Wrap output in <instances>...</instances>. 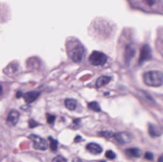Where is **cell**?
Returning a JSON list of instances; mask_svg holds the SVG:
<instances>
[{"mask_svg": "<svg viewBox=\"0 0 163 162\" xmlns=\"http://www.w3.org/2000/svg\"><path fill=\"white\" fill-rule=\"evenodd\" d=\"M67 46H68V53L71 59L75 62H80L85 53V49L82 46V44L78 40L73 38L70 39Z\"/></svg>", "mask_w": 163, "mask_h": 162, "instance_id": "6da1fadb", "label": "cell"}, {"mask_svg": "<svg viewBox=\"0 0 163 162\" xmlns=\"http://www.w3.org/2000/svg\"><path fill=\"white\" fill-rule=\"evenodd\" d=\"M144 83L150 87H159L162 85L163 75L159 71H150L143 76Z\"/></svg>", "mask_w": 163, "mask_h": 162, "instance_id": "7a4b0ae2", "label": "cell"}, {"mask_svg": "<svg viewBox=\"0 0 163 162\" xmlns=\"http://www.w3.org/2000/svg\"><path fill=\"white\" fill-rule=\"evenodd\" d=\"M89 61L91 62V64L95 65V66H101L107 62V56H106V55H104L101 52L95 51L91 54V55L89 57Z\"/></svg>", "mask_w": 163, "mask_h": 162, "instance_id": "3957f363", "label": "cell"}, {"mask_svg": "<svg viewBox=\"0 0 163 162\" xmlns=\"http://www.w3.org/2000/svg\"><path fill=\"white\" fill-rule=\"evenodd\" d=\"M30 138L33 141V144H34V147L37 150H46L48 148V144L46 142L45 139H43L42 137L36 135V134H31L30 135Z\"/></svg>", "mask_w": 163, "mask_h": 162, "instance_id": "277c9868", "label": "cell"}, {"mask_svg": "<svg viewBox=\"0 0 163 162\" xmlns=\"http://www.w3.org/2000/svg\"><path fill=\"white\" fill-rule=\"evenodd\" d=\"M152 58V52L149 45H144L141 52H140V56H139V64H142L143 62L149 60Z\"/></svg>", "mask_w": 163, "mask_h": 162, "instance_id": "5b68a950", "label": "cell"}, {"mask_svg": "<svg viewBox=\"0 0 163 162\" xmlns=\"http://www.w3.org/2000/svg\"><path fill=\"white\" fill-rule=\"evenodd\" d=\"M113 137L115 138V140L118 141V143H120V144H126V143L130 142L131 139H132V136L128 133H114Z\"/></svg>", "mask_w": 163, "mask_h": 162, "instance_id": "8992f818", "label": "cell"}, {"mask_svg": "<svg viewBox=\"0 0 163 162\" xmlns=\"http://www.w3.org/2000/svg\"><path fill=\"white\" fill-rule=\"evenodd\" d=\"M19 117H20L19 112H18L17 111H15V110H13V111H11V112H9V114H8L7 121H8L10 124H12V125H15V124L18 122V120H19Z\"/></svg>", "mask_w": 163, "mask_h": 162, "instance_id": "52a82bcc", "label": "cell"}, {"mask_svg": "<svg viewBox=\"0 0 163 162\" xmlns=\"http://www.w3.org/2000/svg\"><path fill=\"white\" fill-rule=\"evenodd\" d=\"M39 95H40L39 91H29V92H26V94L23 96V97H24V99L27 103H32L37 99Z\"/></svg>", "mask_w": 163, "mask_h": 162, "instance_id": "ba28073f", "label": "cell"}, {"mask_svg": "<svg viewBox=\"0 0 163 162\" xmlns=\"http://www.w3.org/2000/svg\"><path fill=\"white\" fill-rule=\"evenodd\" d=\"M86 149H87L90 153H92V154H100V153L102 152V148H101V146H99V145L97 144V143H89V144L86 146Z\"/></svg>", "mask_w": 163, "mask_h": 162, "instance_id": "9c48e42d", "label": "cell"}, {"mask_svg": "<svg viewBox=\"0 0 163 162\" xmlns=\"http://www.w3.org/2000/svg\"><path fill=\"white\" fill-rule=\"evenodd\" d=\"M110 81H111V77H110V76H102L98 77V79L97 80V82H96V86H97V88H100V87H102V86L108 84Z\"/></svg>", "mask_w": 163, "mask_h": 162, "instance_id": "30bf717a", "label": "cell"}, {"mask_svg": "<svg viewBox=\"0 0 163 162\" xmlns=\"http://www.w3.org/2000/svg\"><path fill=\"white\" fill-rule=\"evenodd\" d=\"M76 105H77V103H76V101L75 99H70V98H68V99L65 100V106L70 111H74L76 108Z\"/></svg>", "mask_w": 163, "mask_h": 162, "instance_id": "8fae6325", "label": "cell"}, {"mask_svg": "<svg viewBox=\"0 0 163 162\" xmlns=\"http://www.w3.org/2000/svg\"><path fill=\"white\" fill-rule=\"evenodd\" d=\"M149 133H150L151 136H154V137H155V136H159V135L161 134V132H160L159 129H157L155 126L150 124V125H149Z\"/></svg>", "mask_w": 163, "mask_h": 162, "instance_id": "7c38bea8", "label": "cell"}, {"mask_svg": "<svg viewBox=\"0 0 163 162\" xmlns=\"http://www.w3.org/2000/svg\"><path fill=\"white\" fill-rule=\"evenodd\" d=\"M126 154H128L129 155L131 156H134V157H139L140 156V151L136 148H131V149H127L126 150Z\"/></svg>", "mask_w": 163, "mask_h": 162, "instance_id": "4fadbf2b", "label": "cell"}, {"mask_svg": "<svg viewBox=\"0 0 163 162\" xmlns=\"http://www.w3.org/2000/svg\"><path fill=\"white\" fill-rule=\"evenodd\" d=\"M126 58H127V60L129 61L132 57H134V49L132 47L131 45H129V46H127V48H126Z\"/></svg>", "mask_w": 163, "mask_h": 162, "instance_id": "5bb4252c", "label": "cell"}, {"mask_svg": "<svg viewBox=\"0 0 163 162\" xmlns=\"http://www.w3.org/2000/svg\"><path fill=\"white\" fill-rule=\"evenodd\" d=\"M88 108L89 109H91L92 111H95V112H100L101 111V109H100V106L98 105V103L97 102H90L89 104H88Z\"/></svg>", "mask_w": 163, "mask_h": 162, "instance_id": "9a60e30c", "label": "cell"}, {"mask_svg": "<svg viewBox=\"0 0 163 162\" xmlns=\"http://www.w3.org/2000/svg\"><path fill=\"white\" fill-rule=\"evenodd\" d=\"M49 141H50V148H51V150H52L53 152L56 151V149H57V145H58V142H57L55 139H54V138H53L52 136L49 137Z\"/></svg>", "mask_w": 163, "mask_h": 162, "instance_id": "2e32d148", "label": "cell"}, {"mask_svg": "<svg viewBox=\"0 0 163 162\" xmlns=\"http://www.w3.org/2000/svg\"><path fill=\"white\" fill-rule=\"evenodd\" d=\"M98 134L99 135H102V136H104L106 138H112L114 135V133L112 131H102V132H99Z\"/></svg>", "mask_w": 163, "mask_h": 162, "instance_id": "e0dca14e", "label": "cell"}, {"mask_svg": "<svg viewBox=\"0 0 163 162\" xmlns=\"http://www.w3.org/2000/svg\"><path fill=\"white\" fill-rule=\"evenodd\" d=\"M55 120V115L50 114V113H47V122L49 124H54Z\"/></svg>", "mask_w": 163, "mask_h": 162, "instance_id": "ac0fdd59", "label": "cell"}, {"mask_svg": "<svg viewBox=\"0 0 163 162\" xmlns=\"http://www.w3.org/2000/svg\"><path fill=\"white\" fill-rule=\"evenodd\" d=\"M144 2H145V4H146L147 6H149V7H154V6L156 4L157 0H144Z\"/></svg>", "mask_w": 163, "mask_h": 162, "instance_id": "d6986e66", "label": "cell"}, {"mask_svg": "<svg viewBox=\"0 0 163 162\" xmlns=\"http://www.w3.org/2000/svg\"><path fill=\"white\" fill-rule=\"evenodd\" d=\"M115 154L113 152V151H107L106 152V157L109 158V159H114L115 158Z\"/></svg>", "mask_w": 163, "mask_h": 162, "instance_id": "ffe728a7", "label": "cell"}, {"mask_svg": "<svg viewBox=\"0 0 163 162\" xmlns=\"http://www.w3.org/2000/svg\"><path fill=\"white\" fill-rule=\"evenodd\" d=\"M53 162H67V160H66V159H65L63 156L58 155V156H56V157H55V158H54Z\"/></svg>", "mask_w": 163, "mask_h": 162, "instance_id": "44dd1931", "label": "cell"}, {"mask_svg": "<svg viewBox=\"0 0 163 162\" xmlns=\"http://www.w3.org/2000/svg\"><path fill=\"white\" fill-rule=\"evenodd\" d=\"M38 124L34 121V120H33V119H31L30 121H29V127L30 128H34V127H36Z\"/></svg>", "mask_w": 163, "mask_h": 162, "instance_id": "7402d4cb", "label": "cell"}, {"mask_svg": "<svg viewBox=\"0 0 163 162\" xmlns=\"http://www.w3.org/2000/svg\"><path fill=\"white\" fill-rule=\"evenodd\" d=\"M145 158H146V159H149V160H152V159H153V154L147 152V153L145 154Z\"/></svg>", "mask_w": 163, "mask_h": 162, "instance_id": "603a6c76", "label": "cell"}, {"mask_svg": "<svg viewBox=\"0 0 163 162\" xmlns=\"http://www.w3.org/2000/svg\"><path fill=\"white\" fill-rule=\"evenodd\" d=\"M75 141H76V142H78V141H82V138H81V136H78V135H77V136L76 137V140H75Z\"/></svg>", "mask_w": 163, "mask_h": 162, "instance_id": "cb8c5ba5", "label": "cell"}, {"mask_svg": "<svg viewBox=\"0 0 163 162\" xmlns=\"http://www.w3.org/2000/svg\"><path fill=\"white\" fill-rule=\"evenodd\" d=\"M73 162H84V161H82V160L79 159V158H75V159L73 160Z\"/></svg>", "mask_w": 163, "mask_h": 162, "instance_id": "d4e9b609", "label": "cell"}, {"mask_svg": "<svg viewBox=\"0 0 163 162\" xmlns=\"http://www.w3.org/2000/svg\"><path fill=\"white\" fill-rule=\"evenodd\" d=\"M22 97V92L21 91H17V94H16V97Z\"/></svg>", "mask_w": 163, "mask_h": 162, "instance_id": "484cf974", "label": "cell"}, {"mask_svg": "<svg viewBox=\"0 0 163 162\" xmlns=\"http://www.w3.org/2000/svg\"><path fill=\"white\" fill-rule=\"evenodd\" d=\"M2 91H3V89H2V86L0 85V96L2 95Z\"/></svg>", "mask_w": 163, "mask_h": 162, "instance_id": "4316f807", "label": "cell"}, {"mask_svg": "<svg viewBox=\"0 0 163 162\" xmlns=\"http://www.w3.org/2000/svg\"><path fill=\"white\" fill-rule=\"evenodd\" d=\"M162 158H163V157H162V156H160V157H159V159H158V162H162Z\"/></svg>", "mask_w": 163, "mask_h": 162, "instance_id": "83f0119b", "label": "cell"}, {"mask_svg": "<svg viewBox=\"0 0 163 162\" xmlns=\"http://www.w3.org/2000/svg\"><path fill=\"white\" fill-rule=\"evenodd\" d=\"M100 162H106V161H104V160H102V161H100Z\"/></svg>", "mask_w": 163, "mask_h": 162, "instance_id": "f1b7e54d", "label": "cell"}]
</instances>
